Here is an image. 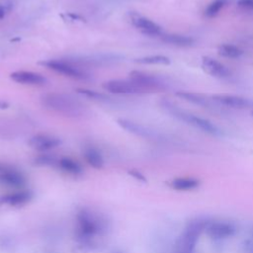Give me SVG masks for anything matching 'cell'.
<instances>
[{"label":"cell","instance_id":"cell-1","mask_svg":"<svg viewBox=\"0 0 253 253\" xmlns=\"http://www.w3.org/2000/svg\"><path fill=\"white\" fill-rule=\"evenodd\" d=\"M109 227L107 218L91 210L83 209L76 215V237L83 247H93L94 238L106 234Z\"/></svg>","mask_w":253,"mask_h":253},{"label":"cell","instance_id":"cell-2","mask_svg":"<svg viewBox=\"0 0 253 253\" xmlns=\"http://www.w3.org/2000/svg\"><path fill=\"white\" fill-rule=\"evenodd\" d=\"M41 100L45 108L67 117H81L86 112L85 106L69 94L48 93L42 95Z\"/></svg>","mask_w":253,"mask_h":253},{"label":"cell","instance_id":"cell-3","mask_svg":"<svg viewBox=\"0 0 253 253\" xmlns=\"http://www.w3.org/2000/svg\"><path fill=\"white\" fill-rule=\"evenodd\" d=\"M162 107L169 114H171L173 117H175L179 121H182L188 125H191L194 127L199 128L204 132H207V133H209L211 135H214V136H219L222 134L221 130L211 121L201 118V117H198V116H195V115L188 113L184 110H181L180 108H178L177 106L173 105L172 103H170L168 101H163Z\"/></svg>","mask_w":253,"mask_h":253},{"label":"cell","instance_id":"cell-4","mask_svg":"<svg viewBox=\"0 0 253 253\" xmlns=\"http://www.w3.org/2000/svg\"><path fill=\"white\" fill-rule=\"evenodd\" d=\"M207 225L208 222L204 220H196L188 224L175 244L174 253H193L197 241Z\"/></svg>","mask_w":253,"mask_h":253},{"label":"cell","instance_id":"cell-5","mask_svg":"<svg viewBox=\"0 0 253 253\" xmlns=\"http://www.w3.org/2000/svg\"><path fill=\"white\" fill-rule=\"evenodd\" d=\"M41 64L46 66L49 69L54 70L55 72H58L60 74H63L65 76L76 78V79H85L88 77V74L81 70L79 67L75 66L73 62L71 61H64V60H55L50 59L47 61H42Z\"/></svg>","mask_w":253,"mask_h":253},{"label":"cell","instance_id":"cell-6","mask_svg":"<svg viewBox=\"0 0 253 253\" xmlns=\"http://www.w3.org/2000/svg\"><path fill=\"white\" fill-rule=\"evenodd\" d=\"M103 88L106 91L115 94H139L145 91L132 80H122L114 79L107 81L103 84Z\"/></svg>","mask_w":253,"mask_h":253},{"label":"cell","instance_id":"cell-7","mask_svg":"<svg viewBox=\"0 0 253 253\" xmlns=\"http://www.w3.org/2000/svg\"><path fill=\"white\" fill-rule=\"evenodd\" d=\"M129 79L137 83L145 92L161 90L165 87L160 79L141 71H131L129 73Z\"/></svg>","mask_w":253,"mask_h":253},{"label":"cell","instance_id":"cell-8","mask_svg":"<svg viewBox=\"0 0 253 253\" xmlns=\"http://www.w3.org/2000/svg\"><path fill=\"white\" fill-rule=\"evenodd\" d=\"M202 67L208 74L216 78H227L230 75V71L225 65L210 56L203 57Z\"/></svg>","mask_w":253,"mask_h":253},{"label":"cell","instance_id":"cell-9","mask_svg":"<svg viewBox=\"0 0 253 253\" xmlns=\"http://www.w3.org/2000/svg\"><path fill=\"white\" fill-rule=\"evenodd\" d=\"M10 78L20 84H28V85H37L42 86L45 84L46 79L40 73L32 72V71H15L10 74Z\"/></svg>","mask_w":253,"mask_h":253},{"label":"cell","instance_id":"cell-10","mask_svg":"<svg viewBox=\"0 0 253 253\" xmlns=\"http://www.w3.org/2000/svg\"><path fill=\"white\" fill-rule=\"evenodd\" d=\"M206 230L208 234L213 239H224L233 235L235 229L234 226L228 222L216 221L208 223Z\"/></svg>","mask_w":253,"mask_h":253},{"label":"cell","instance_id":"cell-11","mask_svg":"<svg viewBox=\"0 0 253 253\" xmlns=\"http://www.w3.org/2000/svg\"><path fill=\"white\" fill-rule=\"evenodd\" d=\"M132 25L147 36H162V29L159 25L142 16H134L131 18Z\"/></svg>","mask_w":253,"mask_h":253},{"label":"cell","instance_id":"cell-12","mask_svg":"<svg viewBox=\"0 0 253 253\" xmlns=\"http://www.w3.org/2000/svg\"><path fill=\"white\" fill-rule=\"evenodd\" d=\"M29 145L40 151H44V150H49L51 148L56 147L57 145L60 144V139L51 136V135H46V134H38L29 139Z\"/></svg>","mask_w":253,"mask_h":253},{"label":"cell","instance_id":"cell-13","mask_svg":"<svg viewBox=\"0 0 253 253\" xmlns=\"http://www.w3.org/2000/svg\"><path fill=\"white\" fill-rule=\"evenodd\" d=\"M0 183L13 188H21L26 184V178L17 170L6 168L0 172Z\"/></svg>","mask_w":253,"mask_h":253},{"label":"cell","instance_id":"cell-14","mask_svg":"<svg viewBox=\"0 0 253 253\" xmlns=\"http://www.w3.org/2000/svg\"><path fill=\"white\" fill-rule=\"evenodd\" d=\"M212 100L219 105L230 107L233 109H244L249 106V101L246 98L236 95L216 94L212 96Z\"/></svg>","mask_w":253,"mask_h":253},{"label":"cell","instance_id":"cell-15","mask_svg":"<svg viewBox=\"0 0 253 253\" xmlns=\"http://www.w3.org/2000/svg\"><path fill=\"white\" fill-rule=\"evenodd\" d=\"M33 198V193L28 190L14 192L11 194L4 195L0 198V204H5L9 206H23L29 203Z\"/></svg>","mask_w":253,"mask_h":253},{"label":"cell","instance_id":"cell-16","mask_svg":"<svg viewBox=\"0 0 253 253\" xmlns=\"http://www.w3.org/2000/svg\"><path fill=\"white\" fill-rule=\"evenodd\" d=\"M118 124L125 129H126L127 131L131 132V133H134L136 135H139V136H143V137H152L154 135V133L149 130L148 128H146L145 126L139 125V124H136V123H133V122H130V121H126V120H119L118 121Z\"/></svg>","mask_w":253,"mask_h":253},{"label":"cell","instance_id":"cell-17","mask_svg":"<svg viewBox=\"0 0 253 253\" xmlns=\"http://www.w3.org/2000/svg\"><path fill=\"white\" fill-rule=\"evenodd\" d=\"M163 42L178 45V46H189L194 43V39L189 36L179 35V34H166L161 36Z\"/></svg>","mask_w":253,"mask_h":253},{"label":"cell","instance_id":"cell-18","mask_svg":"<svg viewBox=\"0 0 253 253\" xmlns=\"http://www.w3.org/2000/svg\"><path fill=\"white\" fill-rule=\"evenodd\" d=\"M84 157L87 163L95 169H100L104 165V159L101 153L94 147H86L84 149Z\"/></svg>","mask_w":253,"mask_h":253},{"label":"cell","instance_id":"cell-19","mask_svg":"<svg viewBox=\"0 0 253 253\" xmlns=\"http://www.w3.org/2000/svg\"><path fill=\"white\" fill-rule=\"evenodd\" d=\"M176 95L178 97L192 103V104H195V105H198V106H201V107H204V108H210L211 107V104H210L209 100L201 94L180 91V92H177Z\"/></svg>","mask_w":253,"mask_h":253},{"label":"cell","instance_id":"cell-20","mask_svg":"<svg viewBox=\"0 0 253 253\" xmlns=\"http://www.w3.org/2000/svg\"><path fill=\"white\" fill-rule=\"evenodd\" d=\"M57 164L58 166L66 173H69V174H72V175H79L82 173V167L81 165L77 162V161H74L73 159L71 158H68V157H63V158H60L58 161H57Z\"/></svg>","mask_w":253,"mask_h":253},{"label":"cell","instance_id":"cell-21","mask_svg":"<svg viewBox=\"0 0 253 253\" xmlns=\"http://www.w3.org/2000/svg\"><path fill=\"white\" fill-rule=\"evenodd\" d=\"M199 181L194 178H177L171 182V187L178 191H189L199 186Z\"/></svg>","mask_w":253,"mask_h":253},{"label":"cell","instance_id":"cell-22","mask_svg":"<svg viewBox=\"0 0 253 253\" xmlns=\"http://www.w3.org/2000/svg\"><path fill=\"white\" fill-rule=\"evenodd\" d=\"M218 53L219 55L227 58H238L243 54V50L237 47L236 45L223 43L218 46Z\"/></svg>","mask_w":253,"mask_h":253},{"label":"cell","instance_id":"cell-23","mask_svg":"<svg viewBox=\"0 0 253 253\" xmlns=\"http://www.w3.org/2000/svg\"><path fill=\"white\" fill-rule=\"evenodd\" d=\"M135 61L142 64H169L170 63V59L164 55H148V56L137 58Z\"/></svg>","mask_w":253,"mask_h":253},{"label":"cell","instance_id":"cell-24","mask_svg":"<svg viewBox=\"0 0 253 253\" xmlns=\"http://www.w3.org/2000/svg\"><path fill=\"white\" fill-rule=\"evenodd\" d=\"M225 4H226V0H214L206 9V11H205L206 17H208V18L215 17L218 14V12L220 11V9H222Z\"/></svg>","mask_w":253,"mask_h":253},{"label":"cell","instance_id":"cell-25","mask_svg":"<svg viewBox=\"0 0 253 253\" xmlns=\"http://www.w3.org/2000/svg\"><path fill=\"white\" fill-rule=\"evenodd\" d=\"M78 93L89 97L91 99H95V100H99V101H108L110 98L102 93H98L96 91L93 90H88V89H78Z\"/></svg>","mask_w":253,"mask_h":253},{"label":"cell","instance_id":"cell-26","mask_svg":"<svg viewBox=\"0 0 253 253\" xmlns=\"http://www.w3.org/2000/svg\"><path fill=\"white\" fill-rule=\"evenodd\" d=\"M36 163L40 165H54L56 163L55 159L51 156L44 155V156H40L36 159Z\"/></svg>","mask_w":253,"mask_h":253},{"label":"cell","instance_id":"cell-27","mask_svg":"<svg viewBox=\"0 0 253 253\" xmlns=\"http://www.w3.org/2000/svg\"><path fill=\"white\" fill-rule=\"evenodd\" d=\"M11 9H12L11 3H4L0 5V19L4 18L8 14V12H10Z\"/></svg>","mask_w":253,"mask_h":253},{"label":"cell","instance_id":"cell-28","mask_svg":"<svg viewBox=\"0 0 253 253\" xmlns=\"http://www.w3.org/2000/svg\"><path fill=\"white\" fill-rule=\"evenodd\" d=\"M237 5L243 9H253V0H238Z\"/></svg>","mask_w":253,"mask_h":253},{"label":"cell","instance_id":"cell-29","mask_svg":"<svg viewBox=\"0 0 253 253\" xmlns=\"http://www.w3.org/2000/svg\"><path fill=\"white\" fill-rule=\"evenodd\" d=\"M129 173H130V175H131V176L135 177L136 179H138V180H140V181H145L144 177H143V176H142L140 173H138L137 171H130Z\"/></svg>","mask_w":253,"mask_h":253},{"label":"cell","instance_id":"cell-30","mask_svg":"<svg viewBox=\"0 0 253 253\" xmlns=\"http://www.w3.org/2000/svg\"><path fill=\"white\" fill-rule=\"evenodd\" d=\"M112 253H124V252H122V251H114Z\"/></svg>","mask_w":253,"mask_h":253},{"label":"cell","instance_id":"cell-31","mask_svg":"<svg viewBox=\"0 0 253 253\" xmlns=\"http://www.w3.org/2000/svg\"><path fill=\"white\" fill-rule=\"evenodd\" d=\"M2 170H3V168H2V167H1V165H0V172H1Z\"/></svg>","mask_w":253,"mask_h":253},{"label":"cell","instance_id":"cell-32","mask_svg":"<svg viewBox=\"0 0 253 253\" xmlns=\"http://www.w3.org/2000/svg\"><path fill=\"white\" fill-rule=\"evenodd\" d=\"M252 116H253V111H252Z\"/></svg>","mask_w":253,"mask_h":253}]
</instances>
